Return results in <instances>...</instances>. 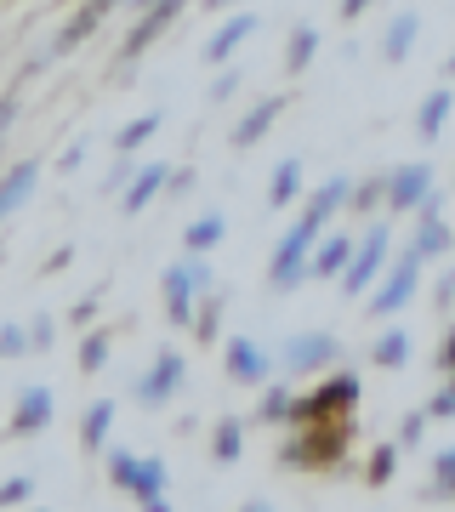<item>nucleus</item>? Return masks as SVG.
<instances>
[{
    "label": "nucleus",
    "instance_id": "nucleus-1",
    "mask_svg": "<svg viewBox=\"0 0 455 512\" xmlns=\"http://www.w3.org/2000/svg\"><path fill=\"white\" fill-rule=\"evenodd\" d=\"M347 444H353V421H308L296 427L291 439L279 444V461L285 467H342Z\"/></svg>",
    "mask_w": 455,
    "mask_h": 512
},
{
    "label": "nucleus",
    "instance_id": "nucleus-2",
    "mask_svg": "<svg viewBox=\"0 0 455 512\" xmlns=\"http://www.w3.org/2000/svg\"><path fill=\"white\" fill-rule=\"evenodd\" d=\"M359 376H330V382H319L313 393H302V399L291 404V421L296 427H308V421H347L353 416V404H359Z\"/></svg>",
    "mask_w": 455,
    "mask_h": 512
},
{
    "label": "nucleus",
    "instance_id": "nucleus-3",
    "mask_svg": "<svg viewBox=\"0 0 455 512\" xmlns=\"http://www.w3.org/2000/svg\"><path fill=\"white\" fill-rule=\"evenodd\" d=\"M313 245H319V222H313V217H302V222L291 228V234L273 245V262H268L273 291H291V285H302V279H308V256H313Z\"/></svg>",
    "mask_w": 455,
    "mask_h": 512
},
{
    "label": "nucleus",
    "instance_id": "nucleus-4",
    "mask_svg": "<svg viewBox=\"0 0 455 512\" xmlns=\"http://www.w3.org/2000/svg\"><path fill=\"white\" fill-rule=\"evenodd\" d=\"M387 251H393L387 222H370V228H364V245H353V256H347V268H342V291L347 296H364V285H376V279H382Z\"/></svg>",
    "mask_w": 455,
    "mask_h": 512
},
{
    "label": "nucleus",
    "instance_id": "nucleus-5",
    "mask_svg": "<svg viewBox=\"0 0 455 512\" xmlns=\"http://www.w3.org/2000/svg\"><path fill=\"white\" fill-rule=\"evenodd\" d=\"M200 285H211V262L205 256H188L177 268H165L160 291H165V319L171 325H194V291Z\"/></svg>",
    "mask_w": 455,
    "mask_h": 512
},
{
    "label": "nucleus",
    "instance_id": "nucleus-6",
    "mask_svg": "<svg viewBox=\"0 0 455 512\" xmlns=\"http://www.w3.org/2000/svg\"><path fill=\"white\" fill-rule=\"evenodd\" d=\"M109 478L120 484V490H131L137 501H165V461L160 456H131V450H114L109 456Z\"/></svg>",
    "mask_w": 455,
    "mask_h": 512
},
{
    "label": "nucleus",
    "instance_id": "nucleus-7",
    "mask_svg": "<svg viewBox=\"0 0 455 512\" xmlns=\"http://www.w3.org/2000/svg\"><path fill=\"white\" fill-rule=\"evenodd\" d=\"M455 251V239H450V228H444V205H438V194H427L421 200V211H416V239H410V262H427V256H450Z\"/></svg>",
    "mask_w": 455,
    "mask_h": 512
},
{
    "label": "nucleus",
    "instance_id": "nucleus-8",
    "mask_svg": "<svg viewBox=\"0 0 455 512\" xmlns=\"http://www.w3.org/2000/svg\"><path fill=\"white\" fill-rule=\"evenodd\" d=\"M182 376H188L182 353H160V359L137 376V404H143V410H160L171 393H182Z\"/></svg>",
    "mask_w": 455,
    "mask_h": 512
},
{
    "label": "nucleus",
    "instance_id": "nucleus-9",
    "mask_svg": "<svg viewBox=\"0 0 455 512\" xmlns=\"http://www.w3.org/2000/svg\"><path fill=\"white\" fill-rule=\"evenodd\" d=\"M433 194V165H399L393 177H387V211H421V200Z\"/></svg>",
    "mask_w": 455,
    "mask_h": 512
},
{
    "label": "nucleus",
    "instance_id": "nucleus-10",
    "mask_svg": "<svg viewBox=\"0 0 455 512\" xmlns=\"http://www.w3.org/2000/svg\"><path fill=\"white\" fill-rule=\"evenodd\" d=\"M336 353H342V348H336V336H325V330H308V336H291V342H285V353H279V365L302 376V370L330 365Z\"/></svg>",
    "mask_w": 455,
    "mask_h": 512
},
{
    "label": "nucleus",
    "instance_id": "nucleus-11",
    "mask_svg": "<svg viewBox=\"0 0 455 512\" xmlns=\"http://www.w3.org/2000/svg\"><path fill=\"white\" fill-rule=\"evenodd\" d=\"M222 365H228V382H268V370H273V359H268V348H256L251 336H234L228 348H222Z\"/></svg>",
    "mask_w": 455,
    "mask_h": 512
},
{
    "label": "nucleus",
    "instance_id": "nucleus-12",
    "mask_svg": "<svg viewBox=\"0 0 455 512\" xmlns=\"http://www.w3.org/2000/svg\"><path fill=\"white\" fill-rule=\"evenodd\" d=\"M416 285H421V268L410 262V256H399L393 268H387V279L376 285V302H370V313H399L410 296H416Z\"/></svg>",
    "mask_w": 455,
    "mask_h": 512
},
{
    "label": "nucleus",
    "instance_id": "nucleus-13",
    "mask_svg": "<svg viewBox=\"0 0 455 512\" xmlns=\"http://www.w3.org/2000/svg\"><path fill=\"white\" fill-rule=\"evenodd\" d=\"M46 421H52V393H46V387H23L18 410H12V433L23 439V433H40Z\"/></svg>",
    "mask_w": 455,
    "mask_h": 512
},
{
    "label": "nucleus",
    "instance_id": "nucleus-14",
    "mask_svg": "<svg viewBox=\"0 0 455 512\" xmlns=\"http://www.w3.org/2000/svg\"><path fill=\"white\" fill-rule=\"evenodd\" d=\"M347 256H353V239H347V234L319 239V245H313V256H308V274H313V279H342Z\"/></svg>",
    "mask_w": 455,
    "mask_h": 512
},
{
    "label": "nucleus",
    "instance_id": "nucleus-15",
    "mask_svg": "<svg viewBox=\"0 0 455 512\" xmlns=\"http://www.w3.org/2000/svg\"><path fill=\"white\" fill-rule=\"evenodd\" d=\"M450 109H455V92H450V86H438V92L421 97V109H416V131H421V143H438V131H444Z\"/></svg>",
    "mask_w": 455,
    "mask_h": 512
},
{
    "label": "nucleus",
    "instance_id": "nucleus-16",
    "mask_svg": "<svg viewBox=\"0 0 455 512\" xmlns=\"http://www.w3.org/2000/svg\"><path fill=\"white\" fill-rule=\"evenodd\" d=\"M171 183V171H165V160H154V165H137V177L126 183V211H148L154 205V194Z\"/></svg>",
    "mask_w": 455,
    "mask_h": 512
},
{
    "label": "nucleus",
    "instance_id": "nucleus-17",
    "mask_svg": "<svg viewBox=\"0 0 455 512\" xmlns=\"http://www.w3.org/2000/svg\"><path fill=\"white\" fill-rule=\"evenodd\" d=\"M35 160H23V165H12V171H6V177H0V217H12V211H18L23 200H29V194H35Z\"/></svg>",
    "mask_w": 455,
    "mask_h": 512
},
{
    "label": "nucleus",
    "instance_id": "nucleus-18",
    "mask_svg": "<svg viewBox=\"0 0 455 512\" xmlns=\"http://www.w3.org/2000/svg\"><path fill=\"white\" fill-rule=\"evenodd\" d=\"M251 29H256L251 12L228 18V23L217 29V35H211V46H205V63H228V52H234V46H245V35H251Z\"/></svg>",
    "mask_w": 455,
    "mask_h": 512
},
{
    "label": "nucleus",
    "instance_id": "nucleus-19",
    "mask_svg": "<svg viewBox=\"0 0 455 512\" xmlns=\"http://www.w3.org/2000/svg\"><path fill=\"white\" fill-rule=\"evenodd\" d=\"M279 109H285L279 97H262V103H256V109H251V114H245V120L234 126V148H251V143H262V131H268L273 120H279Z\"/></svg>",
    "mask_w": 455,
    "mask_h": 512
},
{
    "label": "nucleus",
    "instance_id": "nucleus-20",
    "mask_svg": "<svg viewBox=\"0 0 455 512\" xmlns=\"http://www.w3.org/2000/svg\"><path fill=\"white\" fill-rule=\"evenodd\" d=\"M177 18H182V6H148L143 18H137V29L126 35V57H137V52L148 46V40H154V35L165 29V23H177Z\"/></svg>",
    "mask_w": 455,
    "mask_h": 512
},
{
    "label": "nucleus",
    "instance_id": "nucleus-21",
    "mask_svg": "<svg viewBox=\"0 0 455 512\" xmlns=\"http://www.w3.org/2000/svg\"><path fill=\"white\" fill-rule=\"evenodd\" d=\"M347 194H353V183H347V177H330V183H319V194L308 200V211H302V217H313L319 228H325V222L336 217V211H342Z\"/></svg>",
    "mask_w": 455,
    "mask_h": 512
},
{
    "label": "nucleus",
    "instance_id": "nucleus-22",
    "mask_svg": "<svg viewBox=\"0 0 455 512\" xmlns=\"http://www.w3.org/2000/svg\"><path fill=\"white\" fill-rule=\"evenodd\" d=\"M296 194H302V160H279L273 165V183H268V205L273 211H285Z\"/></svg>",
    "mask_w": 455,
    "mask_h": 512
},
{
    "label": "nucleus",
    "instance_id": "nucleus-23",
    "mask_svg": "<svg viewBox=\"0 0 455 512\" xmlns=\"http://www.w3.org/2000/svg\"><path fill=\"white\" fill-rule=\"evenodd\" d=\"M416 29H421L416 12H399V18H393V29H387V40H382V57H387V63H404V57H410V46H416Z\"/></svg>",
    "mask_w": 455,
    "mask_h": 512
},
{
    "label": "nucleus",
    "instance_id": "nucleus-24",
    "mask_svg": "<svg viewBox=\"0 0 455 512\" xmlns=\"http://www.w3.org/2000/svg\"><path fill=\"white\" fill-rule=\"evenodd\" d=\"M313 52H319V29H291V46H285V74H308Z\"/></svg>",
    "mask_w": 455,
    "mask_h": 512
},
{
    "label": "nucleus",
    "instance_id": "nucleus-25",
    "mask_svg": "<svg viewBox=\"0 0 455 512\" xmlns=\"http://www.w3.org/2000/svg\"><path fill=\"white\" fill-rule=\"evenodd\" d=\"M109 427H114V404H109V399H97V404L86 410V421H80V444H86V450L109 444Z\"/></svg>",
    "mask_w": 455,
    "mask_h": 512
},
{
    "label": "nucleus",
    "instance_id": "nucleus-26",
    "mask_svg": "<svg viewBox=\"0 0 455 512\" xmlns=\"http://www.w3.org/2000/svg\"><path fill=\"white\" fill-rule=\"evenodd\" d=\"M370 359H376L382 370H404L410 365V330H387L382 342L370 348Z\"/></svg>",
    "mask_w": 455,
    "mask_h": 512
},
{
    "label": "nucleus",
    "instance_id": "nucleus-27",
    "mask_svg": "<svg viewBox=\"0 0 455 512\" xmlns=\"http://www.w3.org/2000/svg\"><path fill=\"white\" fill-rule=\"evenodd\" d=\"M393 473H399V444H376L370 461H364V478L382 490V484H393Z\"/></svg>",
    "mask_w": 455,
    "mask_h": 512
},
{
    "label": "nucleus",
    "instance_id": "nucleus-28",
    "mask_svg": "<svg viewBox=\"0 0 455 512\" xmlns=\"http://www.w3.org/2000/svg\"><path fill=\"white\" fill-rule=\"evenodd\" d=\"M103 18H109V6H86V12H74V23H69V29H63V35H57V46H52V52H69L74 40H86L91 29L103 23Z\"/></svg>",
    "mask_w": 455,
    "mask_h": 512
},
{
    "label": "nucleus",
    "instance_id": "nucleus-29",
    "mask_svg": "<svg viewBox=\"0 0 455 512\" xmlns=\"http://www.w3.org/2000/svg\"><path fill=\"white\" fill-rule=\"evenodd\" d=\"M222 234H228V222H222V217H200V222H188V234H182V239H188V251H194V256H205Z\"/></svg>",
    "mask_w": 455,
    "mask_h": 512
},
{
    "label": "nucleus",
    "instance_id": "nucleus-30",
    "mask_svg": "<svg viewBox=\"0 0 455 512\" xmlns=\"http://www.w3.org/2000/svg\"><path fill=\"white\" fill-rule=\"evenodd\" d=\"M444 495H455V450H438L433 484H427V501H444Z\"/></svg>",
    "mask_w": 455,
    "mask_h": 512
},
{
    "label": "nucleus",
    "instance_id": "nucleus-31",
    "mask_svg": "<svg viewBox=\"0 0 455 512\" xmlns=\"http://www.w3.org/2000/svg\"><path fill=\"white\" fill-rule=\"evenodd\" d=\"M239 450H245V427H239V421H222L217 439H211V456H217V461H239Z\"/></svg>",
    "mask_w": 455,
    "mask_h": 512
},
{
    "label": "nucleus",
    "instance_id": "nucleus-32",
    "mask_svg": "<svg viewBox=\"0 0 455 512\" xmlns=\"http://www.w3.org/2000/svg\"><path fill=\"white\" fill-rule=\"evenodd\" d=\"M291 404H296L291 387H268L262 404H256V416H262V421H291Z\"/></svg>",
    "mask_w": 455,
    "mask_h": 512
},
{
    "label": "nucleus",
    "instance_id": "nucleus-33",
    "mask_svg": "<svg viewBox=\"0 0 455 512\" xmlns=\"http://www.w3.org/2000/svg\"><path fill=\"white\" fill-rule=\"evenodd\" d=\"M154 131H160V114H143L137 126H126L120 137H114V148H120V154H131V148H137V143H148Z\"/></svg>",
    "mask_w": 455,
    "mask_h": 512
},
{
    "label": "nucleus",
    "instance_id": "nucleus-34",
    "mask_svg": "<svg viewBox=\"0 0 455 512\" xmlns=\"http://www.w3.org/2000/svg\"><path fill=\"white\" fill-rule=\"evenodd\" d=\"M109 365V336H86V342H80V370H103Z\"/></svg>",
    "mask_w": 455,
    "mask_h": 512
},
{
    "label": "nucleus",
    "instance_id": "nucleus-35",
    "mask_svg": "<svg viewBox=\"0 0 455 512\" xmlns=\"http://www.w3.org/2000/svg\"><path fill=\"white\" fill-rule=\"evenodd\" d=\"M18 353H29V330L23 325H0V359H18Z\"/></svg>",
    "mask_w": 455,
    "mask_h": 512
},
{
    "label": "nucleus",
    "instance_id": "nucleus-36",
    "mask_svg": "<svg viewBox=\"0 0 455 512\" xmlns=\"http://www.w3.org/2000/svg\"><path fill=\"white\" fill-rule=\"evenodd\" d=\"M29 490H35V478H12V484H0V507H18V501H29Z\"/></svg>",
    "mask_w": 455,
    "mask_h": 512
},
{
    "label": "nucleus",
    "instance_id": "nucleus-37",
    "mask_svg": "<svg viewBox=\"0 0 455 512\" xmlns=\"http://www.w3.org/2000/svg\"><path fill=\"white\" fill-rule=\"evenodd\" d=\"M217 313H222V302H205V308H200V319H194L200 342H217Z\"/></svg>",
    "mask_w": 455,
    "mask_h": 512
},
{
    "label": "nucleus",
    "instance_id": "nucleus-38",
    "mask_svg": "<svg viewBox=\"0 0 455 512\" xmlns=\"http://www.w3.org/2000/svg\"><path fill=\"white\" fill-rule=\"evenodd\" d=\"M382 200H387V177H370V183L359 188V211H376Z\"/></svg>",
    "mask_w": 455,
    "mask_h": 512
},
{
    "label": "nucleus",
    "instance_id": "nucleus-39",
    "mask_svg": "<svg viewBox=\"0 0 455 512\" xmlns=\"http://www.w3.org/2000/svg\"><path fill=\"white\" fill-rule=\"evenodd\" d=\"M23 330H29V353H35V348H46V342H52V319H46V313H35V319H29V325H23Z\"/></svg>",
    "mask_w": 455,
    "mask_h": 512
},
{
    "label": "nucleus",
    "instance_id": "nucleus-40",
    "mask_svg": "<svg viewBox=\"0 0 455 512\" xmlns=\"http://www.w3.org/2000/svg\"><path fill=\"white\" fill-rule=\"evenodd\" d=\"M427 416H438V421H455V376H450V387L438 393L433 404H427Z\"/></svg>",
    "mask_w": 455,
    "mask_h": 512
},
{
    "label": "nucleus",
    "instance_id": "nucleus-41",
    "mask_svg": "<svg viewBox=\"0 0 455 512\" xmlns=\"http://www.w3.org/2000/svg\"><path fill=\"white\" fill-rule=\"evenodd\" d=\"M450 296H455V274H438V285H433V302H438V308H450Z\"/></svg>",
    "mask_w": 455,
    "mask_h": 512
},
{
    "label": "nucleus",
    "instance_id": "nucleus-42",
    "mask_svg": "<svg viewBox=\"0 0 455 512\" xmlns=\"http://www.w3.org/2000/svg\"><path fill=\"white\" fill-rule=\"evenodd\" d=\"M421 427H427V416H404L399 439H404V444H421Z\"/></svg>",
    "mask_w": 455,
    "mask_h": 512
},
{
    "label": "nucleus",
    "instance_id": "nucleus-43",
    "mask_svg": "<svg viewBox=\"0 0 455 512\" xmlns=\"http://www.w3.org/2000/svg\"><path fill=\"white\" fill-rule=\"evenodd\" d=\"M438 365H444V370H455V330L444 336V348H438Z\"/></svg>",
    "mask_w": 455,
    "mask_h": 512
},
{
    "label": "nucleus",
    "instance_id": "nucleus-44",
    "mask_svg": "<svg viewBox=\"0 0 455 512\" xmlns=\"http://www.w3.org/2000/svg\"><path fill=\"white\" fill-rule=\"evenodd\" d=\"M234 86H239V74L228 69V74H222V80H217V86H211V97H228V92H234Z\"/></svg>",
    "mask_w": 455,
    "mask_h": 512
},
{
    "label": "nucleus",
    "instance_id": "nucleus-45",
    "mask_svg": "<svg viewBox=\"0 0 455 512\" xmlns=\"http://www.w3.org/2000/svg\"><path fill=\"white\" fill-rule=\"evenodd\" d=\"M6 126H12V97H0V137H6Z\"/></svg>",
    "mask_w": 455,
    "mask_h": 512
},
{
    "label": "nucleus",
    "instance_id": "nucleus-46",
    "mask_svg": "<svg viewBox=\"0 0 455 512\" xmlns=\"http://www.w3.org/2000/svg\"><path fill=\"white\" fill-rule=\"evenodd\" d=\"M239 512H273V501H262V495H251V501H245Z\"/></svg>",
    "mask_w": 455,
    "mask_h": 512
},
{
    "label": "nucleus",
    "instance_id": "nucleus-47",
    "mask_svg": "<svg viewBox=\"0 0 455 512\" xmlns=\"http://www.w3.org/2000/svg\"><path fill=\"white\" fill-rule=\"evenodd\" d=\"M143 512H171V507H165V501H148V507Z\"/></svg>",
    "mask_w": 455,
    "mask_h": 512
},
{
    "label": "nucleus",
    "instance_id": "nucleus-48",
    "mask_svg": "<svg viewBox=\"0 0 455 512\" xmlns=\"http://www.w3.org/2000/svg\"><path fill=\"white\" fill-rule=\"evenodd\" d=\"M450 74H455V52H450Z\"/></svg>",
    "mask_w": 455,
    "mask_h": 512
}]
</instances>
